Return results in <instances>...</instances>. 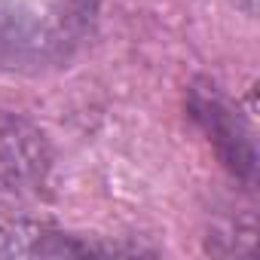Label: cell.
<instances>
[{
    "mask_svg": "<svg viewBox=\"0 0 260 260\" xmlns=\"http://www.w3.org/2000/svg\"><path fill=\"white\" fill-rule=\"evenodd\" d=\"M184 107L190 122L202 132V138L211 144L220 166L242 181L245 187H254L257 181V147L251 138V128L236 110V104L220 92L211 80H193L184 95Z\"/></svg>",
    "mask_w": 260,
    "mask_h": 260,
    "instance_id": "3",
    "label": "cell"
},
{
    "mask_svg": "<svg viewBox=\"0 0 260 260\" xmlns=\"http://www.w3.org/2000/svg\"><path fill=\"white\" fill-rule=\"evenodd\" d=\"M52 175V144L22 113L0 107V211L37 202Z\"/></svg>",
    "mask_w": 260,
    "mask_h": 260,
    "instance_id": "2",
    "label": "cell"
},
{
    "mask_svg": "<svg viewBox=\"0 0 260 260\" xmlns=\"http://www.w3.org/2000/svg\"><path fill=\"white\" fill-rule=\"evenodd\" d=\"M98 22V0H0V71L40 77L71 64Z\"/></svg>",
    "mask_w": 260,
    "mask_h": 260,
    "instance_id": "1",
    "label": "cell"
}]
</instances>
